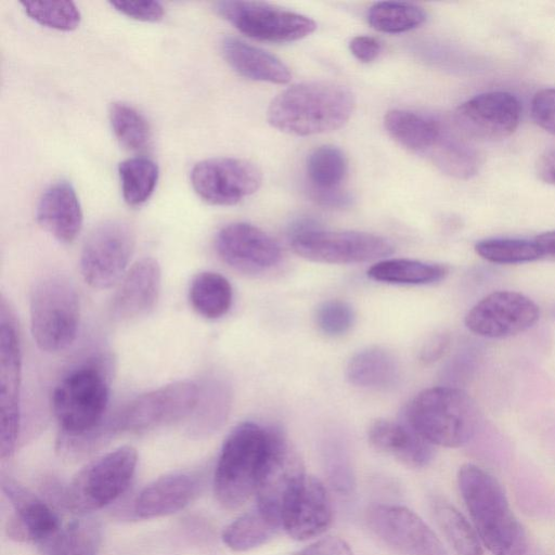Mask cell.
Wrapping results in <instances>:
<instances>
[{
	"mask_svg": "<svg viewBox=\"0 0 555 555\" xmlns=\"http://www.w3.org/2000/svg\"><path fill=\"white\" fill-rule=\"evenodd\" d=\"M356 101L349 88L333 81L294 85L270 103L269 124L285 133L311 135L343 127L352 115Z\"/></svg>",
	"mask_w": 555,
	"mask_h": 555,
	"instance_id": "3",
	"label": "cell"
},
{
	"mask_svg": "<svg viewBox=\"0 0 555 555\" xmlns=\"http://www.w3.org/2000/svg\"><path fill=\"white\" fill-rule=\"evenodd\" d=\"M388 134L405 150L426 156L437 141L442 125L406 109H391L384 117Z\"/></svg>",
	"mask_w": 555,
	"mask_h": 555,
	"instance_id": "26",
	"label": "cell"
},
{
	"mask_svg": "<svg viewBox=\"0 0 555 555\" xmlns=\"http://www.w3.org/2000/svg\"><path fill=\"white\" fill-rule=\"evenodd\" d=\"M203 483L190 473H171L146 485L134 498L132 515L139 519H153L176 514L199 495Z\"/></svg>",
	"mask_w": 555,
	"mask_h": 555,
	"instance_id": "21",
	"label": "cell"
},
{
	"mask_svg": "<svg viewBox=\"0 0 555 555\" xmlns=\"http://www.w3.org/2000/svg\"><path fill=\"white\" fill-rule=\"evenodd\" d=\"M352 55L363 63L373 62L380 53V42L370 36H356L349 42Z\"/></svg>",
	"mask_w": 555,
	"mask_h": 555,
	"instance_id": "45",
	"label": "cell"
},
{
	"mask_svg": "<svg viewBox=\"0 0 555 555\" xmlns=\"http://www.w3.org/2000/svg\"><path fill=\"white\" fill-rule=\"evenodd\" d=\"M108 400L107 374L98 362L70 370L54 387L51 404L59 437L77 455L93 452L118 433L115 416H106Z\"/></svg>",
	"mask_w": 555,
	"mask_h": 555,
	"instance_id": "1",
	"label": "cell"
},
{
	"mask_svg": "<svg viewBox=\"0 0 555 555\" xmlns=\"http://www.w3.org/2000/svg\"><path fill=\"white\" fill-rule=\"evenodd\" d=\"M531 115L539 127L555 134V88L542 89L534 94Z\"/></svg>",
	"mask_w": 555,
	"mask_h": 555,
	"instance_id": "42",
	"label": "cell"
},
{
	"mask_svg": "<svg viewBox=\"0 0 555 555\" xmlns=\"http://www.w3.org/2000/svg\"><path fill=\"white\" fill-rule=\"evenodd\" d=\"M25 13L35 22L57 30L78 27L81 15L72 1H23Z\"/></svg>",
	"mask_w": 555,
	"mask_h": 555,
	"instance_id": "40",
	"label": "cell"
},
{
	"mask_svg": "<svg viewBox=\"0 0 555 555\" xmlns=\"http://www.w3.org/2000/svg\"><path fill=\"white\" fill-rule=\"evenodd\" d=\"M476 253L487 261L500 264L530 262L542 256L534 240L498 237L479 241Z\"/></svg>",
	"mask_w": 555,
	"mask_h": 555,
	"instance_id": "38",
	"label": "cell"
},
{
	"mask_svg": "<svg viewBox=\"0 0 555 555\" xmlns=\"http://www.w3.org/2000/svg\"><path fill=\"white\" fill-rule=\"evenodd\" d=\"M160 284L158 262L151 257L138 260L125 275L113 298V317L126 322L150 313L158 300Z\"/></svg>",
	"mask_w": 555,
	"mask_h": 555,
	"instance_id": "22",
	"label": "cell"
},
{
	"mask_svg": "<svg viewBox=\"0 0 555 555\" xmlns=\"http://www.w3.org/2000/svg\"><path fill=\"white\" fill-rule=\"evenodd\" d=\"M38 223L62 243L73 242L82 227V210L74 186L65 180L51 184L36 209Z\"/></svg>",
	"mask_w": 555,
	"mask_h": 555,
	"instance_id": "24",
	"label": "cell"
},
{
	"mask_svg": "<svg viewBox=\"0 0 555 555\" xmlns=\"http://www.w3.org/2000/svg\"><path fill=\"white\" fill-rule=\"evenodd\" d=\"M109 4L121 14L142 22H157L165 13L158 1H112Z\"/></svg>",
	"mask_w": 555,
	"mask_h": 555,
	"instance_id": "43",
	"label": "cell"
},
{
	"mask_svg": "<svg viewBox=\"0 0 555 555\" xmlns=\"http://www.w3.org/2000/svg\"><path fill=\"white\" fill-rule=\"evenodd\" d=\"M367 438L377 451L412 468H422L434 457V444L415 431L403 418L374 421Z\"/></svg>",
	"mask_w": 555,
	"mask_h": 555,
	"instance_id": "23",
	"label": "cell"
},
{
	"mask_svg": "<svg viewBox=\"0 0 555 555\" xmlns=\"http://www.w3.org/2000/svg\"><path fill=\"white\" fill-rule=\"evenodd\" d=\"M333 520L328 492L314 476H305L282 516V528L294 540L306 541L321 535Z\"/></svg>",
	"mask_w": 555,
	"mask_h": 555,
	"instance_id": "20",
	"label": "cell"
},
{
	"mask_svg": "<svg viewBox=\"0 0 555 555\" xmlns=\"http://www.w3.org/2000/svg\"><path fill=\"white\" fill-rule=\"evenodd\" d=\"M521 104L509 92L493 91L478 94L462 103L455 118L462 132L483 140H500L518 127Z\"/></svg>",
	"mask_w": 555,
	"mask_h": 555,
	"instance_id": "18",
	"label": "cell"
},
{
	"mask_svg": "<svg viewBox=\"0 0 555 555\" xmlns=\"http://www.w3.org/2000/svg\"><path fill=\"white\" fill-rule=\"evenodd\" d=\"M233 291L227 278L212 271L196 274L189 288L192 308L203 318L216 320L231 308Z\"/></svg>",
	"mask_w": 555,
	"mask_h": 555,
	"instance_id": "30",
	"label": "cell"
},
{
	"mask_svg": "<svg viewBox=\"0 0 555 555\" xmlns=\"http://www.w3.org/2000/svg\"><path fill=\"white\" fill-rule=\"evenodd\" d=\"M1 489L13 508L5 529L12 540L41 545L62 527L52 507L15 479L2 477Z\"/></svg>",
	"mask_w": 555,
	"mask_h": 555,
	"instance_id": "19",
	"label": "cell"
},
{
	"mask_svg": "<svg viewBox=\"0 0 555 555\" xmlns=\"http://www.w3.org/2000/svg\"><path fill=\"white\" fill-rule=\"evenodd\" d=\"M231 405V392L222 382H212L206 386L204 396L201 395L194 412L197 429L205 431L218 428L227 418Z\"/></svg>",
	"mask_w": 555,
	"mask_h": 555,
	"instance_id": "39",
	"label": "cell"
},
{
	"mask_svg": "<svg viewBox=\"0 0 555 555\" xmlns=\"http://www.w3.org/2000/svg\"><path fill=\"white\" fill-rule=\"evenodd\" d=\"M271 441V427L253 422L235 426L225 438L214 474V494L221 506L236 509L256 492Z\"/></svg>",
	"mask_w": 555,
	"mask_h": 555,
	"instance_id": "4",
	"label": "cell"
},
{
	"mask_svg": "<svg viewBox=\"0 0 555 555\" xmlns=\"http://www.w3.org/2000/svg\"><path fill=\"white\" fill-rule=\"evenodd\" d=\"M217 13L249 38L269 42H292L317 28L306 15L266 2L224 0L215 3Z\"/></svg>",
	"mask_w": 555,
	"mask_h": 555,
	"instance_id": "9",
	"label": "cell"
},
{
	"mask_svg": "<svg viewBox=\"0 0 555 555\" xmlns=\"http://www.w3.org/2000/svg\"><path fill=\"white\" fill-rule=\"evenodd\" d=\"M457 485L482 545L492 555H525L528 548L525 528L499 480L467 463L459 469Z\"/></svg>",
	"mask_w": 555,
	"mask_h": 555,
	"instance_id": "2",
	"label": "cell"
},
{
	"mask_svg": "<svg viewBox=\"0 0 555 555\" xmlns=\"http://www.w3.org/2000/svg\"><path fill=\"white\" fill-rule=\"evenodd\" d=\"M108 116L112 130L125 149L139 152L150 145L151 127L137 108L124 102H114L109 107Z\"/></svg>",
	"mask_w": 555,
	"mask_h": 555,
	"instance_id": "36",
	"label": "cell"
},
{
	"mask_svg": "<svg viewBox=\"0 0 555 555\" xmlns=\"http://www.w3.org/2000/svg\"><path fill=\"white\" fill-rule=\"evenodd\" d=\"M22 347L14 312L2 297L0 305L1 460L13 455L21 430Z\"/></svg>",
	"mask_w": 555,
	"mask_h": 555,
	"instance_id": "8",
	"label": "cell"
},
{
	"mask_svg": "<svg viewBox=\"0 0 555 555\" xmlns=\"http://www.w3.org/2000/svg\"><path fill=\"white\" fill-rule=\"evenodd\" d=\"M346 173V156L334 145L319 146L308 156L307 175L313 191L337 190Z\"/></svg>",
	"mask_w": 555,
	"mask_h": 555,
	"instance_id": "37",
	"label": "cell"
},
{
	"mask_svg": "<svg viewBox=\"0 0 555 555\" xmlns=\"http://www.w3.org/2000/svg\"><path fill=\"white\" fill-rule=\"evenodd\" d=\"M347 379L354 386L386 389L397 384L400 366L396 357L380 347H370L356 353L346 367Z\"/></svg>",
	"mask_w": 555,
	"mask_h": 555,
	"instance_id": "27",
	"label": "cell"
},
{
	"mask_svg": "<svg viewBox=\"0 0 555 555\" xmlns=\"http://www.w3.org/2000/svg\"><path fill=\"white\" fill-rule=\"evenodd\" d=\"M426 156L441 171L459 179H468L476 175L480 164L477 152L443 125Z\"/></svg>",
	"mask_w": 555,
	"mask_h": 555,
	"instance_id": "29",
	"label": "cell"
},
{
	"mask_svg": "<svg viewBox=\"0 0 555 555\" xmlns=\"http://www.w3.org/2000/svg\"><path fill=\"white\" fill-rule=\"evenodd\" d=\"M262 173L249 160L215 157L198 162L191 171L195 193L206 203L231 206L254 194L261 185Z\"/></svg>",
	"mask_w": 555,
	"mask_h": 555,
	"instance_id": "14",
	"label": "cell"
},
{
	"mask_svg": "<svg viewBox=\"0 0 555 555\" xmlns=\"http://www.w3.org/2000/svg\"><path fill=\"white\" fill-rule=\"evenodd\" d=\"M134 245V232L125 221L99 224L86 238L80 255L85 282L96 289L113 286L127 269Z\"/></svg>",
	"mask_w": 555,
	"mask_h": 555,
	"instance_id": "11",
	"label": "cell"
},
{
	"mask_svg": "<svg viewBox=\"0 0 555 555\" xmlns=\"http://www.w3.org/2000/svg\"><path fill=\"white\" fill-rule=\"evenodd\" d=\"M305 476L296 448L281 430L271 427L269 453L255 492L256 508L282 528L283 513Z\"/></svg>",
	"mask_w": 555,
	"mask_h": 555,
	"instance_id": "13",
	"label": "cell"
},
{
	"mask_svg": "<svg viewBox=\"0 0 555 555\" xmlns=\"http://www.w3.org/2000/svg\"><path fill=\"white\" fill-rule=\"evenodd\" d=\"M533 240L542 256L555 257V230L541 233Z\"/></svg>",
	"mask_w": 555,
	"mask_h": 555,
	"instance_id": "49",
	"label": "cell"
},
{
	"mask_svg": "<svg viewBox=\"0 0 555 555\" xmlns=\"http://www.w3.org/2000/svg\"><path fill=\"white\" fill-rule=\"evenodd\" d=\"M314 198L319 201L322 205L331 206V207H341L347 205V202L350 199L347 194L339 193L337 190L332 191H313Z\"/></svg>",
	"mask_w": 555,
	"mask_h": 555,
	"instance_id": "48",
	"label": "cell"
},
{
	"mask_svg": "<svg viewBox=\"0 0 555 555\" xmlns=\"http://www.w3.org/2000/svg\"><path fill=\"white\" fill-rule=\"evenodd\" d=\"M199 387L179 380L143 393L115 416L118 433L142 434L179 422L196 409Z\"/></svg>",
	"mask_w": 555,
	"mask_h": 555,
	"instance_id": "10",
	"label": "cell"
},
{
	"mask_svg": "<svg viewBox=\"0 0 555 555\" xmlns=\"http://www.w3.org/2000/svg\"><path fill=\"white\" fill-rule=\"evenodd\" d=\"M314 319L318 328L323 334L336 337L346 334L352 327L354 312L348 302L331 299L317 308Z\"/></svg>",
	"mask_w": 555,
	"mask_h": 555,
	"instance_id": "41",
	"label": "cell"
},
{
	"mask_svg": "<svg viewBox=\"0 0 555 555\" xmlns=\"http://www.w3.org/2000/svg\"><path fill=\"white\" fill-rule=\"evenodd\" d=\"M29 311L31 335L39 349L57 352L74 343L80 302L69 280L50 275L38 281L30 293Z\"/></svg>",
	"mask_w": 555,
	"mask_h": 555,
	"instance_id": "7",
	"label": "cell"
},
{
	"mask_svg": "<svg viewBox=\"0 0 555 555\" xmlns=\"http://www.w3.org/2000/svg\"><path fill=\"white\" fill-rule=\"evenodd\" d=\"M402 418L431 444L459 448L475 436L479 411L464 390L437 386L416 395L404 408Z\"/></svg>",
	"mask_w": 555,
	"mask_h": 555,
	"instance_id": "5",
	"label": "cell"
},
{
	"mask_svg": "<svg viewBox=\"0 0 555 555\" xmlns=\"http://www.w3.org/2000/svg\"><path fill=\"white\" fill-rule=\"evenodd\" d=\"M215 247L223 262L248 274L264 272L282 258L279 243L263 230L246 222L223 227L216 236Z\"/></svg>",
	"mask_w": 555,
	"mask_h": 555,
	"instance_id": "17",
	"label": "cell"
},
{
	"mask_svg": "<svg viewBox=\"0 0 555 555\" xmlns=\"http://www.w3.org/2000/svg\"><path fill=\"white\" fill-rule=\"evenodd\" d=\"M426 12L417 4L400 1L374 3L367 11V22L372 28L387 34H400L421 26Z\"/></svg>",
	"mask_w": 555,
	"mask_h": 555,
	"instance_id": "35",
	"label": "cell"
},
{
	"mask_svg": "<svg viewBox=\"0 0 555 555\" xmlns=\"http://www.w3.org/2000/svg\"><path fill=\"white\" fill-rule=\"evenodd\" d=\"M535 171L540 180L555 185V150L547 151L539 157Z\"/></svg>",
	"mask_w": 555,
	"mask_h": 555,
	"instance_id": "47",
	"label": "cell"
},
{
	"mask_svg": "<svg viewBox=\"0 0 555 555\" xmlns=\"http://www.w3.org/2000/svg\"><path fill=\"white\" fill-rule=\"evenodd\" d=\"M450 344L447 333H437L429 337L420 350V360L424 363H433L439 360Z\"/></svg>",
	"mask_w": 555,
	"mask_h": 555,
	"instance_id": "46",
	"label": "cell"
},
{
	"mask_svg": "<svg viewBox=\"0 0 555 555\" xmlns=\"http://www.w3.org/2000/svg\"><path fill=\"white\" fill-rule=\"evenodd\" d=\"M118 175L125 202L131 207H138L153 194L159 169L151 158L135 156L119 164Z\"/></svg>",
	"mask_w": 555,
	"mask_h": 555,
	"instance_id": "33",
	"label": "cell"
},
{
	"mask_svg": "<svg viewBox=\"0 0 555 555\" xmlns=\"http://www.w3.org/2000/svg\"><path fill=\"white\" fill-rule=\"evenodd\" d=\"M138 464L137 450L119 447L85 465L59 492L62 505L89 515L116 501L128 489Z\"/></svg>",
	"mask_w": 555,
	"mask_h": 555,
	"instance_id": "6",
	"label": "cell"
},
{
	"mask_svg": "<svg viewBox=\"0 0 555 555\" xmlns=\"http://www.w3.org/2000/svg\"><path fill=\"white\" fill-rule=\"evenodd\" d=\"M221 51L227 63L241 76L271 83H287L292 74L275 55L235 37H225Z\"/></svg>",
	"mask_w": 555,
	"mask_h": 555,
	"instance_id": "25",
	"label": "cell"
},
{
	"mask_svg": "<svg viewBox=\"0 0 555 555\" xmlns=\"http://www.w3.org/2000/svg\"><path fill=\"white\" fill-rule=\"evenodd\" d=\"M101 543L100 522L90 515H79L41 544L42 555H96Z\"/></svg>",
	"mask_w": 555,
	"mask_h": 555,
	"instance_id": "28",
	"label": "cell"
},
{
	"mask_svg": "<svg viewBox=\"0 0 555 555\" xmlns=\"http://www.w3.org/2000/svg\"><path fill=\"white\" fill-rule=\"evenodd\" d=\"M297 555H353L350 546L340 538L326 537L301 550Z\"/></svg>",
	"mask_w": 555,
	"mask_h": 555,
	"instance_id": "44",
	"label": "cell"
},
{
	"mask_svg": "<svg viewBox=\"0 0 555 555\" xmlns=\"http://www.w3.org/2000/svg\"><path fill=\"white\" fill-rule=\"evenodd\" d=\"M371 531L400 555H449L431 528L408 507L374 504L366 512Z\"/></svg>",
	"mask_w": 555,
	"mask_h": 555,
	"instance_id": "15",
	"label": "cell"
},
{
	"mask_svg": "<svg viewBox=\"0 0 555 555\" xmlns=\"http://www.w3.org/2000/svg\"><path fill=\"white\" fill-rule=\"evenodd\" d=\"M294 253L322 263H359L387 257L393 253L385 237L360 231L304 229L292 238Z\"/></svg>",
	"mask_w": 555,
	"mask_h": 555,
	"instance_id": "12",
	"label": "cell"
},
{
	"mask_svg": "<svg viewBox=\"0 0 555 555\" xmlns=\"http://www.w3.org/2000/svg\"><path fill=\"white\" fill-rule=\"evenodd\" d=\"M434 513L438 526L457 555H483L482 543L474 526L451 503L438 501Z\"/></svg>",
	"mask_w": 555,
	"mask_h": 555,
	"instance_id": "34",
	"label": "cell"
},
{
	"mask_svg": "<svg viewBox=\"0 0 555 555\" xmlns=\"http://www.w3.org/2000/svg\"><path fill=\"white\" fill-rule=\"evenodd\" d=\"M447 274L448 269L442 264L402 258L378 261L367 270V276L374 281L404 285L436 283Z\"/></svg>",
	"mask_w": 555,
	"mask_h": 555,
	"instance_id": "31",
	"label": "cell"
},
{
	"mask_svg": "<svg viewBox=\"0 0 555 555\" xmlns=\"http://www.w3.org/2000/svg\"><path fill=\"white\" fill-rule=\"evenodd\" d=\"M281 526L259 509L245 513L230 522L222 531L223 543L235 552H246L269 542Z\"/></svg>",
	"mask_w": 555,
	"mask_h": 555,
	"instance_id": "32",
	"label": "cell"
},
{
	"mask_svg": "<svg viewBox=\"0 0 555 555\" xmlns=\"http://www.w3.org/2000/svg\"><path fill=\"white\" fill-rule=\"evenodd\" d=\"M539 318L538 305L526 295L496 291L470 308L465 317V325L476 335L504 338L529 330Z\"/></svg>",
	"mask_w": 555,
	"mask_h": 555,
	"instance_id": "16",
	"label": "cell"
}]
</instances>
